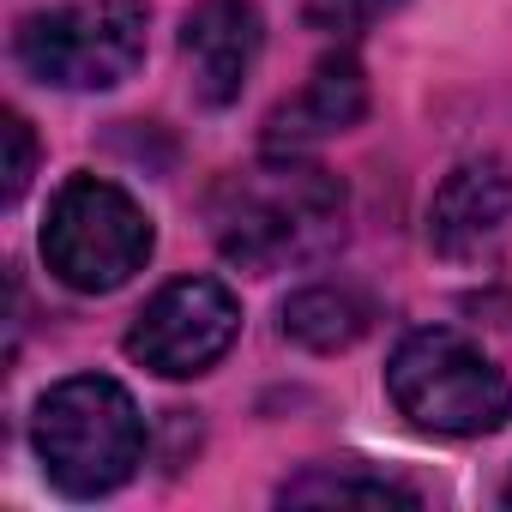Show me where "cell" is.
Here are the masks:
<instances>
[{
    "mask_svg": "<svg viewBox=\"0 0 512 512\" xmlns=\"http://www.w3.org/2000/svg\"><path fill=\"white\" fill-rule=\"evenodd\" d=\"M0 139H7V169H0V175H7V187H0V193H7V205L25 193V181H31V163H37V145H31V127H25V115H7V121H0Z\"/></svg>",
    "mask_w": 512,
    "mask_h": 512,
    "instance_id": "4fadbf2b",
    "label": "cell"
},
{
    "mask_svg": "<svg viewBox=\"0 0 512 512\" xmlns=\"http://www.w3.org/2000/svg\"><path fill=\"white\" fill-rule=\"evenodd\" d=\"M512 241V175L500 163H458L428 205V247L452 266H488Z\"/></svg>",
    "mask_w": 512,
    "mask_h": 512,
    "instance_id": "52a82bcc",
    "label": "cell"
},
{
    "mask_svg": "<svg viewBox=\"0 0 512 512\" xmlns=\"http://www.w3.org/2000/svg\"><path fill=\"white\" fill-rule=\"evenodd\" d=\"M506 506H512V482H506Z\"/></svg>",
    "mask_w": 512,
    "mask_h": 512,
    "instance_id": "5bb4252c",
    "label": "cell"
},
{
    "mask_svg": "<svg viewBox=\"0 0 512 512\" xmlns=\"http://www.w3.org/2000/svg\"><path fill=\"white\" fill-rule=\"evenodd\" d=\"M260 43H266V25L253 0H199L181 25V61H187L193 97L205 109L235 103L253 61H260Z\"/></svg>",
    "mask_w": 512,
    "mask_h": 512,
    "instance_id": "ba28073f",
    "label": "cell"
},
{
    "mask_svg": "<svg viewBox=\"0 0 512 512\" xmlns=\"http://www.w3.org/2000/svg\"><path fill=\"white\" fill-rule=\"evenodd\" d=\"M151 37L145 0H67L13 31V55L55 91H115L139 73Z\"/></svg>",
    "mask_w": 512,
    "mask_h": 512,
    "instance_id": "5b68a950",
    "label": "cell"
},
{
    "mask_svg": "<svg viewBox=\"0 0 512 512\" xmlns=\"http://www.w3.org/2000/svg\"><path fill=\"white\" fill-rule=\"evenodd\" d=\"M386 392L410 428L446 434V440L494 434L512 416V386L494 368V356L446 326H422L392 350Z\"/></svg>",
    "mask_w": 512,
    "mask_h": 512,
    "instance_id": "3957f363",
    "label": "cell"
},
{
    "mask_svg": "<svg viewBox=\"0 0 512 512\" xmlns=\"http://www.w3.org/2000/svg\"><path fill=\"white\" fill-rule=\"evenodd\" d=\"M368 115V79H362V61L356 55H326L308 85L296 97H284L266 121V145L272 151H308L332 133H350L356 121Z\"/></svg>",
    "mask_w": 512,
    "mask_h": 512,
    "instance_id": "9c48e42d",
    "label": "cell"
},
{
    "mask_svg": "<svg viewBox=\"0 0 512 512\" xmlns=\"http://www.w3.org/2000/svg\"><path fill=\"white\" fill-rule=\"evenodd\" d=\"M31 440L37 458L49 470L55 488L91 500L121 488L139 458H145V416L133 404V392L109 374H73L61 386H49L37 398L31 416Z\"/></svg>",
    "mask_w": 512,
    "mask_h": 512,
    "instance_id": "7a4b0ae2",
    "label": "cell"
},
{
    "mask_svg": "<svg viewBox=\"0 0 512 512\" xmlns=\"http://www.w3.org/2000/svg\"><path fill=\"white\" fill-rule=\"evenodd\" d=\"M157 247V229L133 193L103 175H73L43 223V260L79 296H109L133 284Z\"/></svg>",
    "mask_w": 512,
    "mask_h": 512,
    "instance_id": "277c9868",
    "label": "cell"
},
{
    "mask_svg": "<svg viewBox=\"0 0 512 512\" xmlns=\"http://www.w3.org/2000/svg\"><path fill=\"white\" fill-rule=\"evenodd\" d=\"M278 500L284 506H350V500H362V506H416V494L386 482V476H350V470H326V464L284 482Z\"/></svg>",
    "mask_w": 512,
    "mask_h": 512,
    "instance_id": "8fae6325",
    "label": "cell"
},
{
    "mask_svg": "<svg viewBox=\"0 0 512 512\" xmlns=\"http://www.w3.org/2000/svg\"><path fill=\"white\" fill-rule=\"evenodd\" d=\"M211 235L247 272H272L284 260L332 247L344 235V187L320 163L266 157L253 169H235L211 193Z\"/></svg>",
    "mask_w": 512,
    "mask_h": 512,
    "instance_id": "6da1fadb",
    "label": "cell"
},
{
    "mask_svg": "<svg viewBox=\"0 0 512 512\" xmlns=\"http://www.w3.org/2000/svg\"><path fill=\"white\" fill-rule=\"evenodd\" d=\"M392 7H398V0H302V25L320 31V37H362Z\"/></svg>",
    "mask_w": 512,
    "mask_h": 512,
    "instance_id": "7c38bea8",
    "label": "cell"
},
{
    "mask_svg": "<svg viewBox=\"0 0 512 512\" xmlns=\"http://www.w3.org/2000/svg\"><path fill=\"white\" fill-rule=\"evenodd\" d=\"M368 320H374V308L344 284H314L284 302V338H296L302 350H326V356L350 350L368 332Z\"/></svg>",
    "mask_w": 512,
    "mask_h": 512,
    "instance_id": "30bf717a",
    "label": "cell"
},
{
    "mask_svg": "<svg viewBox=\"0 0 512 512\" xmlns=\"http://www.w3.org/2000/svg\"><path fill=\"white\" fill-rule=\"evenodd\" d=\"M235 332H241V302L229 296V284H217V278H175L133 320L127 356L139 368L163 374V380H193V374H205L211 362L229 356Z\"/></svg>",
    "mask_w": 512,
    "mask_h": 512,
    "instance_id": "8992f818",
    "label": "cell"
}]
</instances>
